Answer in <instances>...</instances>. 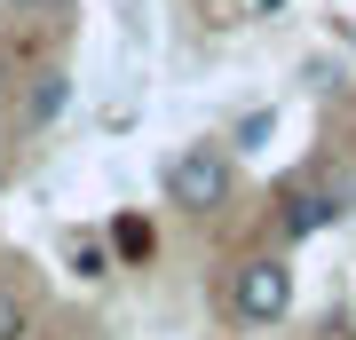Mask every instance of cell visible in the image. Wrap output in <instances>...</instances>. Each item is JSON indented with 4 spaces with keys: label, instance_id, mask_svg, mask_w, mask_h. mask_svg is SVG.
I'll use <instances>...</instances> for the list:
<instances>
[{
    "label": "cell",
    "instance_id": "1",
    "mask_svg": "<svg viewBox=\"0 0 356 340\" xmlns=\"http://www.w3.org/2000/svg\"><path fill=\"white\" fill-rule=\"evenodd\" d=\"M229 190H238V166H229V151H214V143H191V151L166 159V198H175L182 214H214V206H229Z\"/></svg>",
    "mask_w": 356,
    "mask_h": 340
},
{
    "label": "cell",
    "instance_id": "2",
    "mask_svg": "<svg viewBox=\"0 0 356 340\" xmlns=\"http://www.w3.org/2000/svg\"><path fill=\"white\" fill-rule=\"evenodd\" d=\"M229 301H238L245 325H285V309H293V269L277 261V253H254V261L229 277Z\"/></svg>",
    "mask_w": 356,
    "mask_h": 340
},
{
    "label": "cell",
    "instance_id": "3",
    "mask_svg": "<svg viewBox=\"0 0 356 340\" xmlns=\"http://www.w3.org/2000/svg\"><path fill=\"white\" fill-rule=\"evenodd\" d=\"M332 214H341V190H293L285 198V238H317Z\"/></svg>",
    "mask_w": 356,
    "mask_h": 340
},
{
    "label": "cell",
    "instance_id": "4",
    "mask_svg": "<svg viewBox=\"0 0 356 340\" xmlns=\"http://www.w3.org/2000/svg\"><path fill=\"white\" fill-rule=\"evenodd\" d=\"M64 95H72V79H64V72H40V79H32V103H24V119H32V127H48L56 111H64Z\"/></svg>",
    "mask_w": 356,
    "mask_h": 340
},
{
    "label": "cell",
    "instance_id": "5",
    "mask_svg": "<svg viewBox=\"0 0 356 340\" xmlns=\"http://www.w3.org/2000/svg\"><path fill=\"white\" fill-rule=\"evenodd\" d=\"M111 245H119V261H151L159 238H151V222H143V214H119V222H111Z\"/></svg>",
    "mask_w": 356,
    "mask_h": 340
},
{
    "label": "cell",
    "instance_id": "6",
    "mask_svg": "<svg viewBox=\"0 0 356 340\" xmlns=\"http://www.w3.org/2000/svg\"><path fill=\"white\" fill-rule=\"evenodd\" d=\"M72 269L79 277H111V253H103L95 238H72Z\"/></svg>",
    "mask_w": 356,
    "mask_h": 340
},
{
    "label": "cell",
    "instance_id": "7",
    "mask_svg": "<svg viewBox=\"0 0 356 340\" xmlns=\"http://www.w3.org/2000/svg\"><path fill=\"white\" fill-rule=\"evenodd\" d=\"M0 340H24V301L0 285Z\"/></svg>",
    "mask_w": 356,
    "mask_h": 340
},
{
    "label": "cell",
    "instance_id": "8",
    "mask_svg": "<svg viewBox=\"0 0 356 340\" xmlns=\"http://www.w3.org/2000/svg\"><path fill=\"white\" fill-rule=\"evenodd\" d=\"M269 127H277V111H254V119L238 127V143H245V151H261V143H269Z\"/></svg>",
    "mask_w": 356,
    "mask_h": 340
},
{
    "label": "cell",
    "instance_id": "9",
    "mask_svg": "<svg viewBox=\"0 0 356 340\" xmlns=\"http://www.w3.org/2000/svg\"><path fill=\"white\" fill-rule=\"evenodd\" d=\"M0 8H16V16H24V8H64V0H0Z\"/></svg>",
    "mask_w": 356,
    "mask_h": 340
},
{
    "label": "cell",
    "instance_id": "10",
    "mask_svg": "<svg viewBox=\"0 0 356 340\" xmlns=\"http://www.w3.org/2000/svg\"><path fill=\"white\" fill-rule=\"evenodd\" d=\"M277 8H285V0H254V16H277Z\"/></svg>",
    "mask_w": 356,
    "mask_h": 340
},
{
    "label": "cell",
    "instance_id": "11",
    "mask_svg": "<svg viewBox=\"0 0 356 340\" xmlns=\"http://www.w3.org/2000/svg\"><path fill=\"white\" fill-rule=\"evenodd\" d=\"M0 72H8V56H0ZM0 88H8V79H0Z\"/></svg>",
    "mask_w": 356,
    "mask_h": 340
}]
</instances>
